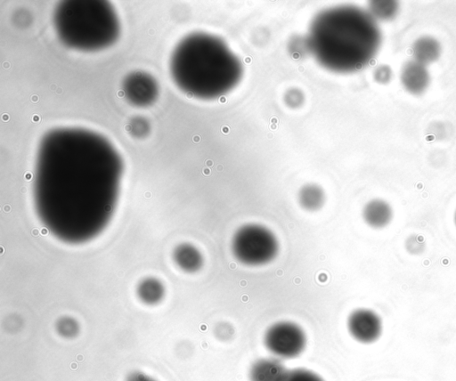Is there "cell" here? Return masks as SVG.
<instances>
[{"label":"cell","instance_id":"cell-15","mask_svg":"<svg viewBox=\"0 0 456 381\" xmlns=\"http://www.w3.org/2000/svg\"><path fill=\"white\" fill-rule=\"evenodd\" d=\"M178 260L183 268L189 272L197 271L202 264V257L200 252L188 245L179 249Z\"/></svg>","mask_w":456,"mask_h":381},{"label":"cell","instance_id":"cell-4","mask_svg":"<svg viewBox=\"0 0 456 381\" xmlns=\"http://www.w3.org/2000/svg\"><path fill=\"white\" fill-rule=\"evenodd\" d=\"M53 24L63 45L83 52L109 47L120 32L118 18L107 1H62L54 10Z\"/></svg>","mask_w":456,"mask_h":381},{"label":"cell","instance_id":"cell-12","mask_svg":"<svg viewBox=\"0 0 456 381\" xmlns=\"http://www.w3.org/2000/svg\"><path fill=\"white\" fill-rule=\"evenodd\" d=\"M441 52L440 43L428 36L418 38L412 45L414 60L424 65L436 61L440 57Z\"/></svg>","mask_w":456,"mask_h":381},{"label":"cell","instance_id":"cell-24","mask_svg":"<svg viewBox=\"0 0 456 381\" xmlns=\"http://www.w3.org/2000/svg\"><path fill=\"white\" fill-rule=\"evenodd\" d=\"M455 223H456V214H455Z\"/></svg>","mask_w":456,"mask_h":381},{"label":"cell","instance_id":"cell-19","mask_svg":"<svg viewBox=\"0 0 456 381\" xmlns=\"http://www.w3.org/2000/svg\"><path fill=\"white\" fill-rule=\"evenodd\" d=\"M283 99L288 107L297 109L303 105L305 95L300 89L293 87L286 91Z\"/></svg>","mask_w":456,"mask_h":381},{"label":"cell","instance_id":"cell-13","mask_svg":"<svg viewBox=\"0 0 456 381\" xmlns=\"http://www.w3.org/2000/svg\"><path fill=\"white\" fill-rule=\"evenodd\" d=\"M298 202L307 211L320 209L325 202L323 189L315 183L305 184L298 191Z\"/></svg>","mask_w":456,"mask_h":381},{"label":"cell","instance_id":"cell-3","mask_svg":"<svg viewBox=\"0 0 456 381\" xmlns=\"http://www.w3.org/2000/svg\"><path fill=\"white\" fill-rule=\"evenodd\" d=\"M170 73L177 87L203 100L218 98L240 81L243 69L239 58L216 36L195 32L175 47Z\"/></svg>","mask_w":456,"mask_h":381},{"label":"cell","instance_id":"cell-7","mask_svg":"<svg viewBox=\"0 0 456 381\" xmlns=\"http://www.w3.org/2000/svg\"><path fill=\"white\" fill-rule=\"evenodd\" d=\"M122 91L127 101L136 107L151 105L158 98L156 79L143 71H134L123 80Z\"/></svg>","mask_w":456,"mask_h":381},{"label":"cell","instance_id":"cell-20","mask_svg":"<svg viewBox=\"0 0 456 381\" xmlns=\"http://www.w3.org/2000/svg\"><path fill=\"white\" fill-rule=\"evenodd\" d=\"M373 77L376 82L379 84H387L391 80L393 71L389 66L380 65L374 70Z\"/></svg>","mask_w":456,"mask_h":381},{"label":"cell","instance_id":"cell-5","mask_svg":"<svg viewBox=\"0 0 456 381\" xmlns=\"http://www.w3.org/2000/svg\"><path fill=\"white\" fill-rule=\"evenodd\" d=\"M279 244L275 235L259 224H246L237 230L232 239L234 256L247 265H263L275 258Z\"/></svg>","mask_w":456,"mask_h":381},{"label":"cell","instance_id":"cell-1","mask_svg":"<svg viewBox=\"0 0 456 381\" xmlns=\"http://www.w3.org/2000/svg\"><path fill=\"white\" fill-rule=\"evenodd\" d=\"M120 174V158L106 138L83 128H55L39 146L36 198L45 208L110 207Z\"/></svg>","mask_w":456,"mask_h":381},{"label":"cell","instance_id":"cell-23","mask_svg":"<svg viewBox=\"0 0 456 381\" xmlns=\"http://www.w3.org/2000/svg\"><path fill=\"white\" fill-rule=\"evenodd\" d=\"M60 330L65 336H71L76 332V326L71 322V320H64L60 324Z\"/></svg>","mask_w":456,"mask_h":381},{"label":"cell","instance_id":"cell-9","mask_svg":"<svg viewBox=\"0 0 456 381\" xmlns=\"http://www.w3.org/2000/svg\"><path fill=\"white\" fill-rule=\"evenodd\" d=\"M401 82L411 93L420 94L428 87L430 75L426 65L412 60L403 66Z\"/></svg>","mask_w":456,"mask_h":381},{"label":"cell","instance_id":"cell-6","mask_svg":"<svg viewBox=\"0 0 456 381\" xmlns=\"http://www.w3.org/2000/svg\"><path fill=\"white\" fill-rule=\"evenodd\" d=\"M264 342L267 350L277 358L291 359L304 351L306 336L297 324L280 321L266 330Z\"/></svg>","mask_w":456,"mask_h":381},{"label":"cell","instance_id":"cell-21","mask_svg":"<svg viewBox=\"0 0 456 381\" xmlns=\"http://www.w3.org/2000/svg\"><path fill=\"white\" fill-rule=\"evenodd\" d=\"M406 248L411 254H419L424 249V242L418 236H410L406 240Z\"/></svg>","mask_w":456,"mask_h":381},{"label":"cell","instance_id":"cell-22","mask_svg":"<svg viewBox=\"0 0 456 381\" xmlns=\"http://www.w3.org/2000/svg\"><path fill=\"white\" fill-rule=\"evenodd\" d=\"M126 381H156V380L142 372L134 371L128 375Z\"/></svg>","mask_w":456,"mask_h":381},{"label":"cell","instance_id":"cell-11","mask_svg":"<svg viewBox=\"0 0 456 381\" xmlns=\"http://www.w3.org/2000/svg\"><path fill=\"white\" fill-rule=\"evenodd\" d=\"M393 216L392 208L382 199H372L363 207L362 217L365 223L376 229L387 226Z\"/></svg>","mask_w":456,"mask_h":381},{"label":"cell","instance_id":"cell-14","mask_svg":"<svg viewBox=\"0 0 456 381\" xmlns=\"http://www.w3.org/2000/svg\"><path fill=\"white\" fill-rule=\"evenodd\" d=\"M399 9L396 1H371L369 4V13L377 20L393 19Z\"/></svg>","mask_w":456,"mask_h":381},{"label":"cell","instance_id":"cell-18","mask_svg":"<svg viewBox=\"0 0 456 381\" xmlns=\"http://www.w3.org/2000/svg\"><path fill=\"white\" fill-rule=\"evenodd\" d=\"M126 129L134 137H144L150 131V125L143 118L137 117L130 120Z\"/></svg>","mask_w":456,"mask_h":381},{"label":"cell","instance_id":"cell-2","mask_svg":"<svg viewBox=\"0 0 456 381\" xmlns=\"http://www.w3.org/2000/svg\"><path fill=\"white\" fill-rule=\"evenodd\" d=\"M306 42L309 52L323 68L350 73L375 57L381 45V32L369 12L341 5L314 17Z\"/></svg>","mask_w":456,"mask_h":381},{"label":"cell","instance_id":"cell-10","mask_svg":"<svg viewBox=\"0 0 456 381\" xmlns=\"http://www.w3.org/2000/svg\"><path fill=\"white\" fill-rule=\"evenodd\" d=\"M289 370L277 358H264L253 363L250 381H282Z\"/></svg>","mask_w":456,"mask_h":381},{"label":"cell","instance_id":"cell-17","mask_svg":"<svg viewBox=\"0 0 456 381\" xmlns=\"http://www.w3.org/2000/svg\"><path fill=\"white\" fill-rule=\"evenodd\" d=\"M282 381H323V379L310 370L296 369L289 370Z\"/></svg>","mask_w":456,"mask_h":381},{"label":"cell","instance_id":"cell-8","mask_svg":"<svg viewBox=\"0 0 456 381\" xmlns=\"http://www.w3.org/2000/svg\"><path fill=\"white\" fill-rule=\"evenodd\" d=\"M347 328L355 340L364 344L376 341L382 331L380 318L368 309L354 311L348 317Z\"/></svg>","mask_w":456,"mask_h":381},{"label":"cell","instance_id":"cell-16","mask_svg":"<svg viewBox=\"0 0 456 381\" xmlns=\"http://www.w3.org/2000/svg\"><path fill=\"white\" fill-rule=\"evenodd\" d=\"M162 288L156 282H148L140 288V296L147 303H156L162 296Z\"/></svg>","mask_w":456,"mask_h":381}]
</instances>
